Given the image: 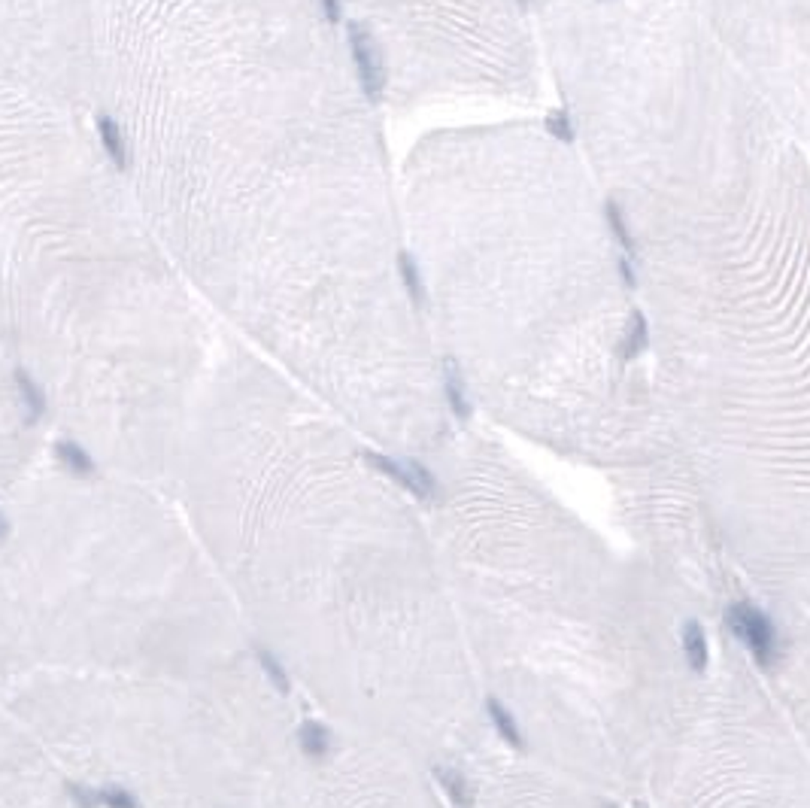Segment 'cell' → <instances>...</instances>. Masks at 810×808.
<instances>
[{
  "instance_id": "obj_1",
  "label": "cell",
  "mask_w": 810,
  "mask_h": 808,
  "mask_svg": "<svg viewBox=\"0 0 810 808\" xmlns=\"http://www.w3.org/2000/svg\"><path fill=\"white\" fill-rule=\"evenodd\" d=\"M726 623L729 629L747 644V650L756 656L759 665L771 669L780 656V644H777V629H774L771 617L762 608L750 605V602H735L726 608Z\"/></svg>"
},
{
  "instance_id": "obj_2",
  "label": "cell",
  "mask_w": 810,
  "mask_h": 808,
  "mask_svg": "<svg viewBox=\"0 0 810 808\" xmlns=\"http://www.w3.org/2000/svg\"><path fill=\"white\" fill-rule=\"evenodd\" d=\"M346 34H350V49H352L355 70H359L361 89H365V95L371 101H380L382 89H386V70H382L380 49H376L371 31L365 25H359V21H350Z\"/></svg>"
},
{
  "instance_id": "obj_3",
  "label": "cell",
  "mask_w": 810,
  "mask_h": 808,
  "mask_svg": "<svg viewBox=\"0 0 810 808\" xmlns=\"http://www.w3.org/2000/svg\"><path fill=\"white\" fill-rule=\"evenodd\" d=\"M365 459L380 474L392 478L397 486L410 489V493L419 495V499H431V495L437 493L435 474H431L422 462H397V459H389V456H382V453H365Z\"/></svg>"
},
{
  "instance_id": "obj_4",
  "label": "cell",
  "mask_w": 810,
  "mask_h": 808,
  "mask_svg": "<svg viewBox=\"0 0 810 808\" xmlns=\"http://www.w3.org/2000/svg\"><path fill=\"white\" fill-rule=\"evenodd\" d=\"M444 392H446V401H450L452 414H456L459 420H467V416H471V401H467L465 380H461L456 359L444 361Z\"/></svg>"
},
{
  "instance_id": "obj_5",
  "label": "cell",
  "mask_w": 810,
  "mask_h": 808,
  "mask_svg": "<svg viewBox=\"0 0 810 808\" xmlns=\"http://www.w3.org/2000/svg\"><path fill=\"white\" fill-rule=\"evenodd\" d=\"M435 778L444 787V793L452 799L456 808H471L474 805V790L467 784V778L459 769H446V765H435Z\"/></svg>"
},
{
  "instance_id": "obj_6",
  "label": "cell",
  "mask_w": 810,
  "mask_h": 808,
  "mask_svg": "<svg viewBox=\"0 0 810 808\" xmlns=\"http://www.w3.org/2000/svg\"><path fill=\"white\" fill-rule=\"evenodd\" d=\"M646 338H650V325H646V316L641 314V310H631L629 325H625V335H622V344H620V356L625 361L637 359L646 350Z\"/></svg>"
},
{
  "instance_id": "obj_7",
  "label": "cell",
  "mask_w": 810,
  "mask_h": 808,
  "mask_svg": "<svg viewBox=\"0 0 810 808\" xmlns=\"http://www.w3.org/2000/svg\"><path fill=\"white\" fill-rule=\"evenodd\" d=\"M683 654H686L689 665H692L695 672L707 669L710 650H707V635H705V629H701V623L689 620L683 626Z\"/></svg>"
},
{
  "instance_id": "obj_8",
  "label": "cell",
  "mask_w": 810,
  "mask_h": 808,
  "mask_svg": "<svg viewBox=\"0 0 810 808\" xmlns=\"http://www.w3.org/2000/svg\"><path fill=\"white\" fill-rule=\"evenodd\" d=\"M297 742H301V750L312 760H322V757L331 754V733L316 720H307L301 729H297Z\"/></svg>"
},
{
  "instance_id": "obj_9",
  "label": "cell",
  "mask_w": 810,
  "mask_h": 808,
  "mask_svg": "<svg viewBox=\"0 0 810 808\" xmlns=\"http://www.w3.org/2000/svg\"><path fill=\"white\" fill-rule=\"evenodd\" d=\"M97 134H101V144L106 149V155L112 159V165L125 170L127 167V149H125L122 128L112 122L110 116H101V119H97Z\"/></svg>"
},
{
  "instance_id": "obj_10",
  "label": "cell",
  "mask_w": 810,
  "mask_h": 808,
  "mask_svg": "<svg viewBox=\"0 0 810 808\" xmlns=\"http://www.w3.org/2000/svg\"><path fill=\"white\" fill-rule=\"evenodd\" d=\"M55 456H58V462L67 468V471L80 474V478L95 474V459H91L76 441H58L55 444Z\"/></svg>"
},
{
  "instance_id": "obj_11",
  "label": "cell",
  "mask_w": 810,
  "mask_h": 808,
  "mask_svg": "<svg viewBox=\"0 0 810 808\" xmlns=\"http://www.w3.org/2000/svg\"><path fill=\"white\" fill-rule=\"evenodd\" d=\"M486 711H489V720H492L495 729H498L501 739L507 744H513V748H522L525 742H522V733H520V726H516L513 714H510L498 699H486Z\"/></svg>"
},
{
  "instance_id": "obj_12",
  "label": "cell",
  "mask_w": 810,
  "mask_h": 808,
  "mask_svg": "<svg viewBox=\"0 0 810 808\" xmlns=\"http://www.w3.org/2000/svg\"><path fill=\"white\" fill-rule=\"evenodd\" d=\"M16 386H19V392H21V401H25L27 414H31V420H40L42 410H46V395H42V389L37 386V380L19 368V371H16Z\"/></svg>"
},
{
  "instance_id": "obj_13",
  "label": "cell",
  "mask_w": 810,
  "mask_h": 808,
  "mask_svg": "<svg viewBox=\"0 0 810 808\" xmlns=\"http://www.w3.org/2000/svg\"><path fill=\"white\" fill-rule=\"evenodd\" d=\"M604 216H607V225H610V231H613L616 244H620L629 255H635V237H631V229H629V222H625L622 207L613 201V198H607V204H604Z\"/></svg>"
},
{
  "instance_id": "obj_14",
  "label": "cell",
  "mask_w": 810,
  "mask_h": 808,
  "mask_svg": "<svg viewBox=\"0 0 810 808\" xmlns=\"http://www.w3.org/2000/svg\"><path fill=\"white\" fill-rule=\"evenodd\" d=\"M397 274H401L404 280V289L410 292L416 304L425 301V283H422V274H419L416 268V259L410 252H397Z\"/></svg>"
},
{
  "instance_id": "obj_15",
  "label": "cell",
  "mask_w": 810,
  "mask_h": 808,
  "mask_svg": "<svg viewBox=\"0 0 810 808\" xmlns=\"http://www.w3.org/2000/svg\"><path fill=\"white\" fill-rule=\"evenodd\" d=\"M255 656H258V663H261V672L267 675V680L270 684L276 687L280 693H289V672H286V665L280 663L270 650H265V648H255Z\"/></svg>"
},
{
  "instance_id": "obj_16",
  "label": "cell",
  "mask_w": 810,
  "mask_h": 808,
  "mask_svg": "<svg viewBox=\"0 0 810 808\" xmlns=\"http://www.w3.org/2000/svg\"><path fill=\"white\" fill-rule=\"evenodd\" d=\"M544 128L550 137L559 140V144H574V125H571L567 110H550L544 119Z\"/></svg>"
},
{
  "instance_id": "obj_17",
  "label": "cell",
  "mask_w": 810,
  "mask_h": 808,
  "mask_svg": "<svg viewBox=\"0 0 810 808\" xmlns=\"http://www.w3.org/2000/svg\"><path fill=\"white\" fill-rule=\"evenodd\" d=\"M97 799L104 808H140L134 793L122 790V787H104V790H97Z\"/></svg>"
},
{
  "instance_id": "obj_18",
  "label": "cell",
  "mask_w": 810,
  "mask_h": 808,
  "mask_svg": "<svg viewBox=\"0 0 810 808\" xmlns=\"http://www.w3.org/2000/svg\"><path fill=\"white\" fill-rule=\"evenodd\" d=\"M67 793H70V799H73V803L80 805V808H97V805H101V799H97V790H89V787H82V784H70Z\"/></svg>"
},
{
  "instance_id": "obj_19",
  "label": "cell",
  "mask_w": 810,
  "mask_h": 808,
  "mask_svg": "<svg viewBox=\"0 0 810 808\" xmlns=\"http://www.w3.org/2000/svg\"><path fill=\"white\" fill-rule=\"evenodd\" d=\"M620 276H622V283H625V289H635L637 286V274H635V265H631L629 259H622L620 265Z\"/></svg>"
},
{
  "instance_id": "obj_20",
  "label": "cell",
  "mask_w": 810,
  "mask_h": 808,
  "mask_svg": "<svg viewBox=\"0 0 810 808\" xmlns=\"http://www.w3.org/2000/svg\"><path fill=\"white\" fill-rule=\"evenodd\" d=\"M322 10H325V19H328V21H340V16H343V10H340V0H322Z\"/></svg>"
},
{
  "instance_id": "obj_21",
  "label": "cell",
  "mask_w": 810,
  "mask_h": 808,
  "mask_svg": "<svg viewBox=\"0 0 810 808\" xmlns=\"http://www.w3.org/2000/svg\"><path fill=\"white\" fill-rule=\"evenodd\" d=\"M6 532H10V529H6V517L0 514V541H4V538H6Z\"/></svg>"
},
{
  "instance_id": "obj_22",
  "label": "cell",
  "mask_w": 810,
  "mask_h": 808,
  "mask_svg": "<svg viewBox=\"0 0 810 808\" xmlns=\"http://www.w3.org/2000/svg\"><path fill=\"white\" fill-rule=\"evenodd\" d=\"M637 808H644V805H637Z\"/></svg>"
}]
</instances>
